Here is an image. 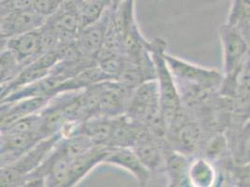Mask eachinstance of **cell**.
I'll return each instance as SVG.
<instances>
[{"label": "cell", "mask_w": 250, "mask_h": 187, "mask_svg": "<svg viewBox=\"0 0 250 187\" xmlns=\"http://www.w3.org/2000/svg\"><path fill=\"white\" fill-rule=\"evenodd\" d=\"M125 115L157 137L167 134L156 79L136 86L129 98Z\"/></svg>", "instance_id": "obj_1"}, {"label": "cell", "mask_w": 250, "mask_h": 187, "mask_svg": "<svg viewBox=\"0 0 250 187\" xmlns=\"http://www.w3.org/2000/svg\"><path fill=\"white\" fill-rule=\"evenodd\" d=\"M166 47L167 43L160 39L147 42V51L155 70L161 108L167 131L171 123L182 114V108L181 98L174 82V76L170 71L164 56Z\"/></svg>", "instance_id": "obj_2"}, {"label": "cell", "mask_w": 250, "mask_h": 187, "mask_svg": "<svg viewBox=\"0 0 250 187\" xmlns=\"http://www.w3.org/2000/svg\"><path fill=\"white\" fill-rule=\"evenodd\" d=\"M220 39L223 47L225 79L227 80L226 92L232 94L236 87L238 74L248 54V39L236 26L227 23L220 28Z\"/></svg>", "instance_id": "obj_3"}, {"label": "cell", "mask_w": 250, "mask_h": 187, "mask_svg": "<svg viewBox=\"0 0 250 187\" xmlns=\"http://www.w3.org/2000/svg\"><path fill=\"white\" fill-rule=\"evenodd\" d=\"M164 56L172 75L192 86H197L201 89H212L218 87L223 82L222 74L218 70L205 69L180 60L166 52Z\"/></svg>", "instance_id": "obj_4"}, {"label": "cell", "mask_w": 250, "mask_h": 187, "mask_svg": "<svg viewBox=\"0 0 250 187\" xmlns=\"http://www.w3.org/2000/svg\"><path fill=\"white\" fill-rule=\"evenodd\" d=\"M46 19L32 9L11 12L0 17V34L3 39H10L37 30L45 23Z\"/></svg>", "instance_id": "obj_5"}, {"label": "cell", "mask_w": 250, "mask_h": 187, "mask_svg": "<svg viewBox=\"0 0 250 187\" xmlns=\"http://www.w3.org/2000/svg\"><path fill=\"white\" fill-rule=\"evenodd\" d=\"M103 162L122 166L130 171L141 186H146L150 180V171L139 160L134 150L130 147H109Z\"/></svg>", "instance_id": "obj_6"}, {"label": "cell", "mask_w": 250, "mask_h": 187, "mask_svg": "<svg viewBox=\"0 0 250 187\" xmlns=\"http://www.w3.org/2000/svg\"><path fill=\"white\" fill-rule=\"evenodd\" d=\"M45 23L58 33L59 40L78 37L82 28L79 11L74 0H64L60 8L48 17Z\"/></svg>", "instance_id": "obj_7"}, {"label": "cell", "mask_w": 250, "mask_h": 187, "mask_svg": "<svg viewBox=\"0 0 250 187\" xmlns=\"http://www.w3.org/2000/svg\"><path fill=\"white\" fill-rule=\"evenodd\" d=\"M158 138L148 129L144 128L132 147L139 160L150 172L165 167V154Z\"/></svg>", "instance_id": "obj_8"}, {"label": "cell", "mask_w": 250, "mask_h": 187, "mask_svg": "<svg viewBox=\"0 0 250 187\" xmlns=\"http://www.w3.org/2000/svg\"><path fill=\"white\" fill-rule=\"evenodd\" d=\"M111 7H108L96 21L83 26L78 34V40L86 56H94L104 46L105 35L110 18Z\"/></svg>", "instance_id": "obj_9"}, {"label": "cell", "mask_w": 250, "mask_h": 187, "mask_svg": "<svg viewBox=\"0 0 250 187\" xmlns=\"http://www.w3.org/2000/svg\"><path fill=\"white\" fill-rule=\"evenodd\" d=\"M6 48L24 67L42 54L41 28L7 39Z\"/></svg>", "instance_id": "obj_10"}, {"label": "cell", "mask_w": 250, "mask_h": 187, "mask_svg": "<svg viewBox=\"0 0 250 187\" xmlns=\"http://www.w3.org/2000/svg\"><path fill=\"white\" fill-rule=\"evenodd\" d=\"M144 128L146 127L125 114L114 117L111 135L106 146L132 148Z\"/></svg>", "instance_id": "obj_11"}, {"label": "cell", "mask_w": 250, "mask_h": 187, "mask_svg": "<svg viewBox=\"0 0 250 187\" xmlns=\"http://www.w3.org/2000/svg\"><path fill=\"white\" fill-rule=\"evenodd\" d=\"M107 152L106 145H94L82 156L71 161L69 177L66 187H73L78 184L91 169L99 163H102Z\"/></svg>", "instance_id": "obj_12"}, {"label": "cell", "mask_w": 250, "mask_h": 187, "mask_svg": "<svg viewBox=\"0 0 250 187\" xmlns=\"http://www.w3.org/2000/svg\"><path fill=\"white\" fill-rule=\"evenodd\" d=\"M174 128L175 140L181 153L187 155L196 151L201 140V128L196 123L186 121L182 114L177 117L167 128V131Z\"/></svg>", "instance_id": "obj_13"}, {"label": "cell", "mask_w": 250, "mask_h": 187, "mask_svg": "<svg viewBox=\"0 0 250 187\" xmlns=\"http://www.w3.org/2000/svg\"><path fill=\"white\" fill-rule=\"evenodd\" d=\"M190 161L187 155L181 152L168 153L165 156V168L169 178L170 187H188V166Z\"/></svg>", "instance_id": "obj_14"}, {"label": "cell", "mask_w": 250, "mask_h": 187, "mask_svg": "<svg viewBox=\"0 0 250 187\" xmlns=\"http://www.w3.org/2000/svg\"><path fill=\"white\" fill-rule=\"evenodd\" d=\"M113 118L95 116L81 123L80 133L87 136L95 145H106L111 135Z\"/></svg>", "instance_id": "obj_15"}, {"label": "cell", "mask_w": 250, "mask_h": 187, "mask_svg": "<svg viewBox=\"0 0 250 187\" xmlns=\"http://www.w3.org/2000/svg\"><path fill=\"white\" fill-rule=\"evenodd\" d=\"M189 186L196 187H212L216 180V172L208 160L197 158L188 166Z\"/></svg>", "instance_id": "obj_16"}, {"label": "cell", "mask_w": 250, "mask_h": 187, "mask_svg": "<svg viewBox=\"0 0 250 187\" xmlns=\"http://www.w3.org/2000/svg\"><path fill=\"white\" fill-rule=\"evenodd\" d=\"M79 11L82 27L98 20L110 7V0H74Z\"/></svg>", "instance_id": "obj_17"}, {"label": "cell", "mask_w": 250, "mask_h": 187, "mask_svg": "<svg viewBox=\"0 0 250 187\" xmlns=\"http://www.w3.org/2000/svg\"><path fill=\"white\" fill-rule=\"evenodd\" d=\"M226 23L236 26L248 39L244 29L247 31L250 24V0H233Z\"/></svg>", "instance_id": "obj_18"}, {"label": "cell", "mask_w": 250, "mask_h": 187, "mask_svg": "<svg viewBox=\"0 0 250 187\" xmlns=\"http://www.w3.org/2000/svg\"><path fill=\"white\" fill-rule=\"evenodd\" d=\"M22 69L12 52L5 48L0 52V85L11 81Z\"/></svg>", "instance_id": "obj_19"}, {"label": "cell", "mask_w": 250, "mask_h": 187, "mask_svg": "<svg viewBox=\"0 0 250 187\" xmlns=\"http://www.w3.org/2000/svg\"><path fill=\"white\" fill-rule=\"evenodd\" d=\"M64 0H32V10L48 18L62 5Z\"/></svg>", "instance_id": "obj_20"}, {"label": "cell", "mask_w": 250, "mask_h": 187, "mask_svg": "<svg viewBox=\"0 0 250 187\" xmlns=\"http://www.w3.org/2000/svg\"><path fill=\"white\" fill-rule=\"evenodd\" d=\"M32 9V0H0V17L14 12Z\"/></svg>", "instance_id": "obj_21"}, {"label": "cell", "mask_w": 250, "mask_h": 187, "mask_svg": "<svg viewBox=\"0 0 250 187\" xmlns=\"http://www.w3.org/2000/svg\"><path fill=\"white\" fill-rule=\"evenodd\" d=\"M225 146L226 141L224 138L221 136H217L213 139L212 141H210V144L208 146L207 153L209 156H219L224 150Z\"/></svg>", "instance_id": "obj_22"}, {"label": "cell", "mask_w": 250, "mask_h": 187, "mask_svg": "<svg viewBox=\"0 0 250 187\" xmlns=\"http://www.w3.org/2000/svg\"><path fill=\"white\" fill-rule=\"evenodd\" d=\"M11 103L12 102H7V101L0 102V128H1V124L3 122V119L5 118V116L8 114V112L11 108Z\"/></svg>", "instance_id": "obj_23"}, {"label": "cell", "mask_w": 250, "mask_h": 187, "mask_svg": "<svg viewBox=\"0 0 250 187\" xmlns=\"http://www.w3.org/2000/svg\"><path fill=\"white\" fill-rule=\"evenodd\" d=\"M7 39H0V52L6 48Z\"/></svg>", "instance_id": "obj_24"}, {"label": "cell", "mask_w": 250, "mask_h": 187, "mask_svg": "<svg viewBox=\"0 0 250 187\" xmlns=\"http://www.w3.org/2000/svg\"><path fill=\"white\" fill-rule=\"evenodd\" d=\"M122 1H124V0H110V7H115Z\"/></svg>", "instance_id": "obj_25"}, {"label": "cell", "mask_w": 250, "mask_h": 187, "mask_svg": "<svg viewBox=\"0 0 250 187\" xmlns=\"http://www.w3.org/2000/svg\"><path fill=\"white\" fill-rule=\"evenodd\" d=\"M0 39H3V38H2V36H1V34H0Z\"/></svg>", "instance_id": "obj_26"}]
</instances>
